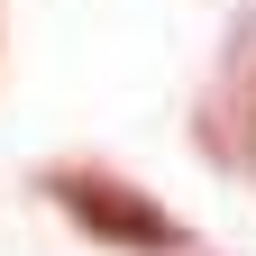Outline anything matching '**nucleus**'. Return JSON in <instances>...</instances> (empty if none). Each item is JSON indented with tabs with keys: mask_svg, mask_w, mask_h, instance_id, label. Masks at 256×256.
<instances>
[{
	"mask_svg": "<svg viewBox=\"0 0 256 256\" xmlns=\"http://www.w3.org/2000/svg\"><path fill=\"white\" fill-rule=\"evenodd\" d=\"M37 192L74 220L82 238H101V247H119V256H183V247H192L183 220L156 202V192L119 183V174H101V165H55V174H37Z\"/></svg>",
	"mask_w": 256,
	"mask_h": 256,
	"instance_id": "f257e3e1",
	"label": "nucleus"
},
{
	"mask_svg": "<svg viewBox=\"0 0 256 256\" xmlns=\"http://www.w3.org/2000/svg\"><path fill=\"white\" fill-rule=\"evenodd\" d=\"M229 128H238V174H256V18H238V55H229Z\"/></svg>",
	"mask_w": 256,
	"mask_h": 256,
	"instance_id": "f03ea898",
	"label": "nucleus"
}]
</instances>
